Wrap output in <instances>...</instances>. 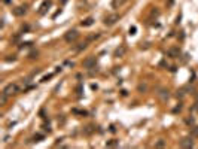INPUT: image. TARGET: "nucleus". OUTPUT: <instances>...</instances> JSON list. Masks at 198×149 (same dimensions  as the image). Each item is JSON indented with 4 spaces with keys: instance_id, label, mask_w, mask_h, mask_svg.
I'll return each mask as SVG.
<instances>
[{
    "instance_id": "nucleus-9",
    "label": "nucleus",
    "mask_w": 198,
    "mask_h": 149,
    "mask_svg": "<svg viewBox=\"0 0 198 149\" xmlns=\"http://www.w3.org/2000/svg\"><path fill=\"white\" fill-rule=\"evenodd\" d=\"M27 12V5H22V6H17L14 9V15L15 17H22L24 14Z\"/></svg>"
},
{
    "instance_id": "nucleus-5",
    "label": "nucleus",
    "mask_w": 198,
    "mask_h": 149,
    "mask_svg": "<svg viewBox=\"0 0 198 149\" xmlns=\"http://www.w3.org/2000/svg\"><path fill=\"white\" fill-rule=\"evenodd\" d=\"M180 148H185V149H189V148H194V140L192 137H185L180 140Z\"/></svg>"
},
{
    "instance_id": "nucleus-20",
    "label": "nucleus",
    "mask_w": 198,
    "mask_h": 149,
    "mask_svg": "<svg viewBox=\"0 0 198 149\" xmlns=\"http://www.w3.org/2000/svg\"><path fill=\"white\" fill-rule=\"evenodd\" d=\"M98 36H100L98 33H97V34H92V36H90V37H88V42H90V40H94V39H98Z\"/></svg>"
},
{
    "instance_id": "nucleus-12",
    "label": "nucleus",
    "mask_w": 198,
    "mask_h": 149,
    "mask_svg": "<svg viewBox=\"0 0 198 149\" xmlns=\"http://www.w3.org/2000/svg\"><path fill=\"white\" fill-rule=\"evenodd\" d=\"M127 0H112V8H115V9H118L119 6H122L124 3H125Z\"/></svg>"
},
{
    "instance_id": "nucleus-7",
    "label": "nucleus",
    "mask_w": 198,
    "mask_h": 149,
    "mask_svg": "<svg viewBox=\"0 0 198 149\" xmlns=\"http://www.w3.org/2000/svg\"><path fill=\"white\" fill-rule=\"evenodd\" d=\"M167 54H168V57H171V58H179V55H180V48H179V46H173V48H170L168 51H167Z\"/></svg>"
},
{
    "instance_id": "nucleus-26",
    "label": "nucleus",
    "mask_w": 198,
    "mask_h": 149,
    "mask_svg": "<svg viewBox=\"0 0 198 149\" xmlns=\"http://www.w3.org/2000/svg\"><path fill=\"white\" fill-rule=\"evenodd\" d=\"M173 3H174V0H168V3H167V6H171Z\"/></svg>"
},
{
    "instance_id": "nucleus-25",
    "label": "nucleus",
    "mask_w": 198,
    "mask_h": 149,
    "mask_svg": "<svg viewBox=\"0 0 198 149\" xmlns=\"http://www.w3.org/2000/svg\"><path fill=\"white\" fill-rule=\"evenodd\" d=\"M76 91H78V94H81V91H82V85H79V86H78V90H76Z\"/></svg>"
},
{
    "instance_id": "nucleus-3",
    "label": "nucleus",
    "mask_w": 198,
    "mask_h": 149,
    "mask_svg": "<svg viewBox=\"0 0 198 149\" xmlns=\"http://www.w3.org/2000/svg\"><path fill=\"white\" fill-rule=\"evenodd\" d=\"M95 64H97V60H95V57H86L85 60H83V63H82V66L85 67V69H94L95 67Z\"/></svg>"
},
{
    "instance_id": "nucleus-13",
    "label": "nucleus",
    "mask_w": 198,
    "mask_h": 149,
    "mask_svg": "<svg viewBox=\"0 0 198 149\" xmlns=\"http://www.w3.org/2000/svg\"><path fill=\"white\" fill-rule=\"evenodd\" d=\"M8 97H9V95H8L6 93H3V91H2V94H0V104H2V106H5V104H6Z\"/></svg>"
},
{
    "instance_id": "nucleus-19",
    "label": "nucleus",
    "mask_w": 198,
    "mask_h": 149,
    "mask_svg": "<svg viewBox=\"0 0 198 149\" xmlns=\"http://www.w3.org/2000/svg\"><path fill=\"white\" fill-rule=\"evenodd\" d=\"M185 122H186L188 125H194V118H186V119H185Z\"/></svg>"
},
{
    "instance_id": "nucleus-8",
    "label": "nucleus",
    "mask_w": 198,
    "mask_h": 149,
    "mask_svg": "<svg viewBox=\"0 0 198 149\" xmlns=\"http://www.w3.org/2000/svg\"><path fill=\"white\" fill-rule=\"evenodd\" d=\"M125 52H127V46L125 45H119L116 49H115V57L116 58H121V57H124V55H125Z\"/></svg>"
},
{
    "instance_id": "nucleus-27",
    "label": "nucleus",
    "mask_w": 198,
    "mask_h": 149,
    "mask_svg": "<svg viewBox=\"0 0 198 149\" xmlns=\"http://www.w3.org/2000/svg\"><path fill=\"white\" fill-rule=\"evenodd\" d=\"M3 2H5V3H9V2H10V0H3Z\"/></svg>"
},
{
    "instance_id": "nucleus-11",
    "label": "nucleus",
    "mask_w": 198,
    "mask_h": 149,
    "mask_svg": "<svg viewBox=\"0 0 198 149\" xmlns=\"http://www.w3.org/2000/svg\"><path fill=\"white\" fill-rule=\"evenodd\" d=\"M92 24H94V18H86V19H83L82 22H81V26L82 27H90V26H92Z\"/></svg>"
},
{
    "instance_id": "nucleus-4",
    "label": "nucleus",
    "mask_w": 198,
    "mask_h": 149,
    "mask_svg": "<svg viewBox=\"0 0 198 149\" xmlns=\"http://www.w3.org/2000/svg\"><path fill=\"white\" fill-rule=\"evenodd\" d=\"M119 15L118 14H112V15H107L106 18H104V24L106 26H113V24H116L118 21H119Z\"/></svg>"
},
{
    "instance_id": "nucleus-18",
    "label": "nucleus",
    "mask_w": 198,
    "mask_h": 149,
    "mask_svg": "<svg viewBox=\"0 0 198 149\" xmlns=\"http://www.w3.org/2000/svg\"><path fill=\"white\" fill-rule=\"evenodd\" d=\"M192 137H198V127L192 128Z\"/></svg>"
},
{
    "instance_id": "nucleus-22",
    "label": "nucleus",
    "mask_w": 198,
    "mask_h": 149,
    "mask_svg": "<svg viewBox=\"0 0 198 149\" xmlns=\"http://www.w3.org/2000/svg\"><path fill=\"white\" fill-rule=\"evenodd\" d=\"M36 57H38V51H36V52H31V54H30V58H36Z\"/></svg>"
},
{
    "instance_id": "nucleus-23",
    "label": "nucleus",
    "mask_w": 198,
    "mask_h": 149,
    "mask_svg": "<svg viewBox=\"0 0 198 149\" xmlns=\"http://www.w3.org/2000/svg\"><path fill=\"white\" fill-rule=\"evenodd\" d=\"M51 78H52V74H48V76H45V78H43V82H46L48 79H51Z\"/></svg>"
},
{
    "instance_id": "nucleus-17",
    "label": "nucleus",
    "mask_w": 198,
    "mask_h": 149,
    "mask_svg": "<svg viewBox=\"0 0 198 149\" xmlns=\"http://www.w3.org/2000/svg\"><path fill=\"white\" fill-rule=\"evenodd\" d=\"M116 145H118V142H116L115 139H113V140H110V142H107V143H106V146H116Z\"/></svg>"
},
{
    "instance_id": "nucleus-6",
    "label": "nucleus",
    "mask_w": 198,
    "mask_h": 149,
    "mask_svg": "<svg viewBox=\"0 0 198 149\" xmlns=\"http://www.w3.org/2000/svg\"><path fill=\"white\" fill-rule=\"evenodd\" d=\"M51 6H52V2H51V0H45V2L42 3V6L39 8V14H40V15H45L46 12H48V9L51 8Z\"/></svg>"
},
{
    "instance_id": "nucleus-15",
    "label": "nucleus",
    "mask_w": 198,
    "mask_h": 149,
    "mask_svg": "<svg viewBox=\"0 0 198 149\" xmlns=\"http://www.w3.org/2000/svg\"><path fill=\"white\" fill-rule=\"evenodd\" d=\"M40 140H43V136L42 134H36L34 137H33V142H40Z\"/></svg>"
},
{
    "instance_id": "nucleus-10",
    "label": "nucleus",
    "mask_w": 198,
    "mask_h": 149,
    "mask_svg": "<svg viewBox=\"0 0 198 149\" xmlns=\"http://www.w3.org/2000/svg\"><path fill=\"white\" fill-rule=\"evenodd\" d=\"M158 97H159L163 102H167V100H168V97H170L168 90H167V88H159V90H158Z\"/></svg>"
},
{
    "instance_id": "nucleus-16",
    "label": "nucleus",
    "mask_w": 198,
    "mask_h": 149,
    "mask_svg": "<svg viewBox=\"0 0 198 149\" xmlns=\"http://www.w3.org/2000/svg\"><path fill=\"white\" fill-rule=\"evenodd\" d=\"M164 146H165V142H164L163 139L158 140V142H156V145H155V148H164Z\"/></svg>"
},
{
    "instance_id": "nucleus-1",
    "label": "nucleus",
    "mask_w": 198,
    "mask_h": 149,
    "mask_svg": "<svg viewBox=\"0 0 198 149\" xmlns=\"http://www.w3.org/2000/svg\"><path fill=\"white\" fill-rule=\"evenodd\" d=\"M3 93H6V94L10 97V95L18 94V93H19V88H18V85H17V84H8V85L5 86Z\"/></svg>"
},
{
    "instance_id": "nucleus-14",
    "label": "nucleus",
    "mask_w": 198,
    "mask_h": 149,
    "mask_svg": "<svg viewBox=\"0 0 198 149\" xmlns=\"http://www.w3.org/2000/svg\"><path fill=\"white\" fill-rule=\"evenodd\" d=\"M86 46H88V40L81 42V43H78V46H76V51H82V49H85Z\"/></svg>"
},
{
    "instance_id": "nucleus-24",
    "label": "nucleus",
    "mask_w": 198,
    "mask_h": 149,
    "mask_svg": "<svg viewBox=\"0 0 198 149\" xmlns=\"http://www.w3.org/2000/svg\"><path fill=\"white\" fill-rule=\"evenodd\" d=\"M43 128H45V131H48V133H51V131H52V130H51V128H49V125H45V127H43Z\"/></svg>"
},
{
    "instance_id": "nucleus-21",
    "label": "nucleus",
    "mask_w": 198,
    "mask_h": 149,
    "mask_svg": "<svg viewBox=\"0 0 198 149\" xmlns=\"http://www.w3.org/2000/svg\"><path fill=\"white\" fill-rule=\"evenodd\" d=\"M135 31H137V29H135L134 26H133V27H130V34H135Z\"/></svg>"
},
{
    "instance_id": "nucleus-2",
    "label": "nucleus",
    "mask_w": 198,
    "mask_h": 149,
    "mask_svg": "<svg viewBox=\"0 0 198 149\" xmlns=\"http://www.w3.org/2000/svg\"><path fill=\"white\" fill-rule=\"evenodd\" d=\"M78 37H79L78 30H69V31L64 34V40H66L67 43H72V42H75Z\"/></svg>"
}]
</instances>
